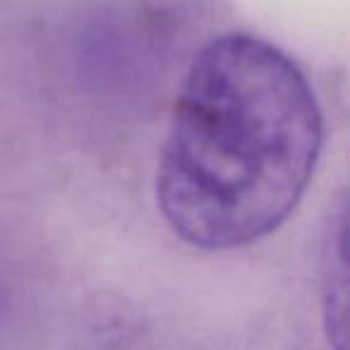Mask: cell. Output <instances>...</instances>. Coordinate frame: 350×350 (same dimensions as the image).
Segmentation results:
<instances>
[{"instance_id":"cell-1","label":"cell","mask_w":350,"mask_h":350,"mask_svg":"<svg viewBox=\"0 0 350 350\" xmlns=\"http://www.w3.org/2000/svg\"><path fill=\"white\" fill-rule=\"evenodd\" d=\"M324 139L302 70L269 41L224 34L192 63L156 173L159 209L202 250L267 238L297 206Z\"/></svg>"},{"instance_id":"cell-2","label":"cell","mask_w":350,"mask_h":350,"mask_svg":"<svg viewBox=\"0 0 350 350\" xmlns=\"http://www.w3.org/2000/svg\"><path fill=\"white\" fill-rule=\"evenodd\" d=\"M324 317L326 334L336 350H345L348 340V269L343 254V221L326 252L324 271Z\"/></svg>"}]
</instances>
